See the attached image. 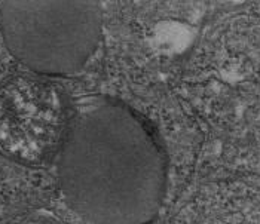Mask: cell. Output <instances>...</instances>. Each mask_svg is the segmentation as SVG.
I'll return each mask as SVG.
<instances>
[{"instance_id": "obj_1", "label": "cell", "mask_w": 260, "mask_h": 224, "mask_svg": "<svg viewBox=\"0 0 260 224\" xmlns=\"http://www.w3.org/2000/svg\"><path fill=\"white\" fill-rule=\"evenodd\" d=\"M57 159L62 198L86 224H150L158 217L167 155L153 126L126 104H83Z\"/></svg>"}, {"instance_id": "obj_2", "label": "cell", "mask_w": 260, "mask_h": 224, "mask_svg": "<svg viewBox=\"0 0 260 224\" xmlns=\"http://www.w3.org/2000/svg\"><path fill=\"white\" fill-rule=\"evenodd\" d=\"M0 31L12 57L40 76L80 73L103 36L100 0H0Z\"/></svg>"}, {"instance_id": "obj_3", "label": "cell", "mask_w": 260, "mask_h": 224, "mask_svg": "<svg viewBox=\"0 0 260 224\" xmlns=\"http://www.w3.org/2000/svg\"><path fill=\"white\" fill-rule=\"evenodd\" d=\"M73 113L58 94L31 79H17L0 88V150L25 165L57 158Z\"/></svg>"}, {"instance_id": "obj_4", "label": "cell", "mask_w": 260, "mask_h": 224, "mask_svg": "<svg viewBox=\"0 0 260 224\" xmlns=\"http://www.w3.org/2000/svg\"><path fill=\"white\" fill-rule=\"evenodd\" d=\"M25 224H64L58 220H49V218H39V220H31Z\"/></svg>"}]
</instances>
